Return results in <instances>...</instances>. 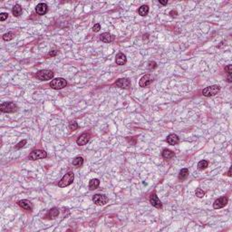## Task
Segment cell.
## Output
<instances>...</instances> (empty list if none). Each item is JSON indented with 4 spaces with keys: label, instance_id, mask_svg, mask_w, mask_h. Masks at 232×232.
I'll return each instance as SVG.
<instances>
[{
    "label": "cell",
    "instance_id": "8fae6325",
    "mask_svg": "<svg viewBox=\"0 0 232 232\" xmlns=\"http://www.w3.org/2000/svg\"><path fill=\"white\" fill-rule=\"evenodd\" d=\"M228 202V199L227 197H221L218 200H216L213 203V208L215 209H222L224 208Z\"/></svg>",
    "mask_w": 232,
    "mask_h": 232
},
{
    "label": "cell",
    "instance_id": "d6986e66",
    "mask_svg": "<svg viewBox=\"0 0 232 232\" xmlns=\"http://www.w3.org/2000/svg\"><path fill=\"white\" fill-rule=\"evenodd\" d=\"M162 158H163L164 160H171V159H172V158L174 157L175 153H174L172 151L169 150V149H164V150L162 151Z\"/></svg>",
    "mask_w": 232,
    "mask_h": 232
},
{
    "label": "cell",
    "instance_id": "4fadbf2b",
    "mask_svg": "<svg viewBox=\"0 0 232 232\" xmlns=\"http://www.w3.org/2000/svg\"><path fill=\"white\" fill-rule=\"evenodd\" d=\"M48 11V7L45 3H39L37 7H35V12L39 15H44L47 13Z\"/></svg>",
    "mask_w": 232,
    "mask_h": 232
},
{
    "label": "cell",
    "instance_id": "30bf717a",
    "mask_svg": "<svg viewBox=\"0 0 232 232\" xmlns=\"http://www.w3.org/2000/svg\"><path fill=\"white\" fill-rule=\"evenodd\" d=\"M114 85L123 89H129L131 87V81L128 78H120L114 83Z\"/></svg>",
    "mask_w": 232,
    "mask_h": 232
},
{
    "label": "cell",
    "instance_id": "2e32d148",
    "mask_svg": "<svg viewBox=\"0 0 232 232\" xmlns=\"http://www.w3.org/2000/svg\"><path fill=\"white\" fill-rule=\"evenodd\" d=\"M17 204H18L19 207H21L22 209H24L27 211H32V209H33V204L27 200H22V201H17Z\"/></svg>",
    "mask_w": 232,
    "mask_h": 232
},
{
    "label": "cell",
    "instance_id": "d4e9b609",
    "mask_svg": "<svg viewBox=\"0 0 232 232\" xmlns=\"http://www.w3.org/2000/svg\"><path fill=\"white\" fill-rule=\"evenodd\" d=\"M208 166H209V162H208V160H201V162L198 163V169L201 170V171L205 170Z\"/></svg>",
    "mask_w": 232,
    "mask_h": 232
},
{
    "label": "cell",
    "instance_id": "7a4b0ae2",
    "mask_svg": "<svg viewBox=\"0 0 232 232\" xmlns=\"http://www.w3.org/2000/svg\"><path fill=\"white\" fill-rule=\"evenodd\" d=\"M53 71L51 70H47V69H44V70H40L35 74V77H37L38 80L40 81H48L53 78Z\"/></svg>",
    "mask_w": 232,
    "mask_h": 232
},
{
    "label": "cell",
    "instance_id": "e575fe53",
    "mask_svg": "<svg viewBox=\"0 0 232 232\" xmlns=\"http://www.w3.org/2000/svg\"><path fill=\"white\" fill-rule=\"evenodd\" d=\"M170 15H171L173 16V15H178V13H177V11H173V10H172V11H171V12H170Z\"/></svg>",
    "mask_w": 232,
    "mask_h": 232
},
{
    "label": "cell",
    "instance_id": "ac0fdd59",
    "mask_svg": "<svg viewBox=\"0 0 232 232\" xmlns=\"http://www.w3.org/2000/svg\"><path fill=\"white\" fill-rule=\"evenodd\" d=\"M58 215H59V209H58L57 208H52V209L48 211V213L46 214V218L51 219V220H53V219L57 218Z\"/></svg>",
    "mask_w": 232,
    "mask_h": 232
},
{
    "label": "cell",
    "instance_id": "5b68a950",
    "mask_svg": "<svg viewBox=\"0 0 232 232\" xmlns=\"http://www.w3.org/2000/svg\"><path fill=\"white\" fill-rule=\"evenodd\" d=\"M66 85H67V81L61 77L53 79L50 83V87H52L53 89H56V90H60V89L64 88Z\"/></svg>",
    "mask_w": 232,
    "mask_h": 232
},
{
    "label": "cell",
    "instance_id": "44dd1931",
    "mask_svg": "<svg viewBox=\"0 0 232 232\" xmlns=\"http://www.w3.org/2000/svg\"><path fill=\"white\" fill-rule=\"evenodd\" d=\"M73 165L75 166L76 168H80L83 165V158L81 156H78L74 159L73 160Z\"/></svg>",
    "mask_w": 232,
    "mask_h": 232
},
{
    "label": "cell",
    "instance_id": "4dcf8cb0",
    "mask_svg": "<svg viewBox=\"0 0 232 232\" xmlns=\"http://www.w3.org/2000/svg\"><path fill=\"white\" fill-rule=\"evenodd\" d=\"M225 70L228 72V76H231V73H232V65H231V64H228V65L225 68Z\"/></svg>",
    "mask_w": 232,
    "mask_h": 232
},
{
    "label": "cell",
    "instance_id": "4316f807",
    "mask_svg": "<svg viewBox=\"0 0 232 232\" xmlns=\"http://www.w3.org/2000/svg\"><path fill=\"white\" fill-rule=\"evenodd\" d=\"M78 128V123L75 121H71L70 123H69V129L71 130V131H75L76 129Z\"/></svg>",
    "mask_w": 232,
    "mask_h": 232
},
{
    "label": "cell",
    "instance_id": "83f0119b",
    "mask_svg": "<svg viewBox=\"0 0 232 232\" xmlns=\"http://www.w3.org/2000/svg\"><path fill=\"white\" fill-rule=\"evenodd\" d=\"M195 194H196V196H197V197L202 198V197H204L205 192H204L201 189H197V190H196V191H195Z\"/></svg>",
    "mask_w": 232,
    "mask_h": 232
},
{
    "label": "cell",
    "instance_id": "9a60e30c",
    "mask_svg": "<svg viewBox=\"0 0 232 232\" xmlns=\"http://www.w3.org/2000/svg\"><path fill=\"white\" fill-rule=\"evenodd\" d=\"M100 39L103 42V43H111L115 39V37L113 34L106 32V33H102L100 35Z\"/></svg>",
    "mask_w": 232,
    "mask_h": 232
},
{
    "label": "cell",
    "instance_id": "1f68e13d",
    "mask_svg": "<svg viewBox=\"0 0 232 232\" xmlns=\"http://www.w3.org/2000/svg\"><path fill=\"white\" fill-rule=\"evenodd\" d=\"M7 17H8V14L7 13H1V15H0V20L5 21Z\"/></svg>",
    "mask_w": 232,
    "mask_h": 232
},
{
    "label": "cell",
    "instance_id": "d6a6232c",
    "mask_svg": "<svg viewBox=\"0 0 232 232\" xmlns=\"http://www.w3.org/2000/svg\"><path fill=\"white\" fill-rule=\"evenodd\" d=\"M100 29H101V25L100 24H95L94 26V27H93V31L94 32H99L100 31Z\"/></svg>",
    "mask_w": 232,
    "mask_h": 232
},
{
    "label": "cell",
    "instance_id": "7402d4cb",
    "mask_svg": "<svg viewBox=\"0 0 232 232\" xmlns=\"http://www.w3.org/2000/svg\"><path fill=\"white\" fill-rule=\"evenodd\" d=\"M99 185H100V181L98 179H93L89 182V189L91 190H96L99 187Z\"/></svg>",
    "mask_w": 232,
    "mask_h": 232
},
{
    "label": "cell",
    "instance_id": "8992f818",
    "mask_svg": "<svg viewBox=\"0 0 232 232\" xmlns=\"http://www.w3.org/2000/svg\"><path fill=\"white\" fill-rule=\"evenodd\" d=\"M93 201L94 204H96L98 206H103L108 203L109 199L107 196H105L103 194H95L93 197Z\"/></svg>",
    "mask_w": 232,
    "mask_h": 232
},
{
    "label": "cell",
    "instance_id": "5bb4252c",
    "mask_svg": "<svg viewBox=\"0 0 232 232\" xmlns=\"http://www.w3.org/2000/svg\"><path fill=\"white\" fill-rule=\"evenodd\" d=\"M166 141L168 142L170 145H176V144L179 143L180 138H179V136H178L177 134H175V133H171V134H169L167 136Z\"/></svg>",
    "mask_w": 232,
    "mask_h": 232
},
{
    "label": "cell",
    "instance_id": "f546056e",
    "mask_svg": "<svg viewBox=\"0 0 232 232\" xmlns=\"http://www.w3.org/2000/svg\"><path fill=\"white\" fill-rule=\"evenodd\" d=\"M26 140H23V141H21L20 142H18L16 145H15V149L16 150H18V149H21V148H23L25 145H26Z\"/></svg>",
    "mask_w": 232,
    "mask_h": 232
},
{
    "label": "cell",
    "instance_id": "ba28073f",
    "mask_svg": "<svg viewBox=\"0 0 232 232\" xmlns=\"http://www.w3.org/2000/svg\"><path fill=\"white\" fill-rule=\"evenodd\" d=\"M90 139H91V134L89 132H84L78 137V139L76 141V143L79 146H83L87 143L89 141H90Z\"/></svg>",
    "mask_w": 232,
    "mask_h": 232
},
{
    "label": "cell",
    "instance_id": "d590c367",
    "mask_svg": "<svg viewBox=\"0 0 232 232\" xmlns=\"http://www.w3.org/2000/svg\"><path fill=\"white\" fill-rule=\"evenodd\" d=\"M159 2H160V4H162V5H163V6L167 5V3H168L167 1H162V0H160V1H159Z\"/></svg>",
    "mask_w": 232,
    "mask_h": 232
},
{
    "label": "cell",
    "instance_id": "52a82bcc",
    "mask_svg": "<svg viewBox=\"0 0 232 232\" xmlns=\"http://www.w3.org/2000/svg\"><path fill=\"white\" fill-rule=\"evenodd\" d=\"M46 157H47V153L45 151L34 150L29 154L28 159L31 160H40V159H45Z\"/></svg>",
    "mask_w": 232,
    "mask_h": 232
},
{
    "label": "cell",
    "instance_id": "e0dca14e",
    "mask_svg": "<svg viewBox=\"0 0 232 232\" xmlns=\"http://www.w3.org/2000/svg\"><path fill=\"white\" fill-rule=\"evenodd\" d=\"M115 62L118 65H123L125 64L126 62H127V58H126V56L124 55L123 53H119L116 55V57H115Z\"/></svg>",
    "mask_w": 232,
    "mask_h": 232
},
{
    "label": "cell",
    "instance_id": "cb8c5ba5",
    "mask_svg": "<svg viewBox=\"0 0 232 232\" xmlns=\"http://www.w3.org/2000/svg\"><path fill=\"white\" fill-rule=\"evenodd\" d=\"M189 176V170L187 168H184V169H182L180 173H179V179L181 181H184L187 179V177Z\"/></svg>",
    "mask_w": 232,
    "mask_h": 232
},
{
    "label": "cell",
    "instance_id": "9c48e42d",
    "mask_svg": "<svg viewBox=\"0 0 232 232\" xmlns=\"http://www.w3.org/2000/svg\"><path fill=\"white\" fill-rule=\"evenodd\" d=\"M152 82H153V77H152V75H143V76H142V77L140 79V81H139V85H140L141 87H146V86L150 85Z\"/></svg>",
    "mask_w": 232,
    "mask_h": 232
},
{
    "label": "cell",
    "instance_id": "ffe728a7",
    "mask_svg": "<svg viewBox=\"0 0 232 232\" xmlns=\"http://www.w3.org/2000/svg\"><path fill=\"white\" fill-rule=\"evenodd\" d=\"M22 11H23L22 10V7L20 5H18V4L15 5L14 7L12 8V13H13L14 16H15V17L20 16L21 14H22Z\"/></svg>",
    "mask_w": 232,
    "mask_h": 232
},
{
    "label": "cell",
    "instance_id": "3957f363",
    "mask_svg": "<svg viewBox=\"0 0 232 232\" xmlns=\"http://www.w3.org/2000/svg\"><path fill=\"white\" fill-rule=\"evenodd\" d=\"M18 107L13 102H5L0 105V111L2 113H14L17 111Z\"/></svg>",
    "mask_w": 232,
    "mask_h": 232
},
{
    "label": "cell",
    "instance_id": "8d00e7d4",
    "mask_svg": "<svg viewBox=\"0 0 232 232\" xmlns=\"http://www.w3.org/2000/svg\"><path fill=\"white\" fill-rule=\"evenodd\" d=\"M228 177H231V169L228 170Z\"/></svg>",
    "mask_w": 232,
    "mask_h": 232
},
{
    "label": "cell",
    "instance_id": "f1b7e54d",
    "mask_svg": "<svg viewBox=\"0 0 232 232\" xmlns=\"http://www.w3.org/2000/svg\"><path fill=\"white\" fill-rule=\"evenodd\" d=\"M155 68H157V64H156V62H154V61H150L149 64H148V69H149L150 71H152V70H154Z\"/></svg>",
    "mask_w": 232,
    "mask_h": 232
},
{
    "label": "cell",
    "instance_id": "277c9868",
    "mask_svg": "<svg viewBox=\"0 0 232 232\" xmlns=\"http://www.w3.org/2000/svg\"><path fill=\"white\" fill-rule=\"evenodd\" d=\"M220 91V87L217 84H214L204 88L202 90V94L206 97H210V96L216 95Z\"/></svg>",
    "mask_w": 232,
    "mask_h": 232
},
{
    "label": "cell",
    "instance_id": "484cf974",
    "mask_svg": "<svg viewBox=\"0 0 232 232\" xmlns=\"http://www.w3.org/2000/svg\"><path fill=\"white\" fill-rule=\"evenodd\" d=\"M14 33L13 32H8V33H6L5 34H3V39L5 41H10L14 38Z\"/></svg>",
    "mask_w": 232,
    "mask_h": 232
},
{
    "label": "cell",
    "instance_id": "603a6c76",
    "mask_svg": "<svg viewBox=\"0 0 232 232\" xmlns=\"http://www.w3.org/2000/svg\"><path fill=\"white\" fill-rule=\"evenodd\" d=\"M138 13L141 16H145L148 15L149 13V7L147 5H144V6H141L139 9H138Z\"/></svg>",
    "mask_w": 232,
    "mask_h": 232
},
{
    "label": "cell",
    "instance_id": "6da1fadb",
    "mask_svg": "<svg viewBox=\"0 0 232 232\" xmlns=\"http://www.w3.org/2000/svg\"><path fill=\"white\" fill-rule=\"evenodd\" d=\"M74 180H75V174H74V172L73 171H69V172H67L62 179H61V181L58 182V187H60V188H65V187H67V186H69V185H71L73 183V182H74Z\"/></svg>",
    "mask_w": 232,
    "mask_h": 232
},
{
    "label": "cell",
    "instance_id": "7c38bea8",
    "mask_svg": "<svg viewBox=\"0 0 232 232\" xmlns=\"http://www.w3.org/2000/svg\"><path fill=\"white\" fill-rule=\"evenodd\" d=\"M150 202H151V204L153 207H155V208H157V209H162V203L160 202V201L159 200L158 196L156 195L155 192H153V193L150 196Z\"/></svg>",
    "mask_w": 232,
    "mask_h": 232
},
{
    "label": "cell",
    "instance_id": "836d02e7",
    "mask_svg": "<svg viewBox=\"0 0 232 232\" xmlns=\"http://www.w3.org/2000/svg\"><path fill=\"white\" fill-rule=\"evenodd\" d=\"M57 53H58V51H56V50L51 51V52L49 53V56H56L57 55Z\"/></svg>",
    "mask_w": 232,
    "mask_h": 232
}]
</instances>
